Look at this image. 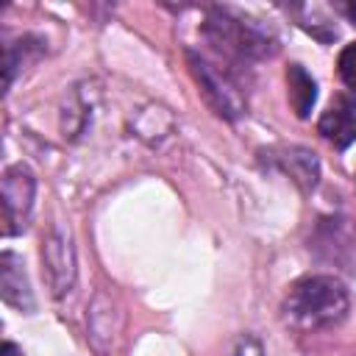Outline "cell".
Here are the masks:
<instances>
[{
  "mask_svg": "<svg viewBox=\"0 0 356 356\" xmlns=\"http://www.w3.org/2000/svg\"><path fill=\"white\" fill-rule=\"evenodd\" d=\"M350 295L337 275H303L298 278L281 303V317L295 331L334 328L348 317Z\"/></svg>",
  "mask_w": 356,
  "mask_h": 356,
  "instance_id": "6da1fadb",
  "label": "cell"
},
{
  "mask_svg": "<svg viewBox=\"0 0 356 356\" xmlns=\"http://www.w3.org/2000/svg\"><path fill=\"white\" fill-rule=\"evenodd\" d=\"M200 33L217 53L239 64L264 61L278 53V36L273 33V28L231 6L206 8Z\"/></svg>",
  "mask_w": 356,
  "mask_h": 356,
  "instance_id": "7a4b0ae2",
  "label": "cell"
},
{
  "mask_svg": "<svg viewBox=\"0 0 356 356\" xmlns=\"http://www.w3.org/2000/svg\"><path fill=\"white\" fill-rule=\"evenodd\" d=\"M186 67H189L203 100L211 106V111L217 117H222L228 122L245 117L248 100L228 70H220V64H214L211 58H206L197 50H186Z\"/></svg>",
  "mask_w": 356,
  "mask_h": 356,
  "instance_id": "3957f363",
  "label": "cell"
},
{
  "mask_svg": "<svg viewBox=\"0 0 356 356\" xmlns=\"http://www.w3.org/2000/svg\"><path fill=\"white\" fill-rule=\"evenodd\" d=\"M0 197H3V234L17 236L28 228L31 214H33V200H36V175L31 172L28 164H11L3 172L0 184Z\"/></svg>",
  "mask_w": 356,
  "mask_h": 356,
  "instance_id": "277c9868",
  "label": "cell"
},
{
  "mask_svg": "<svg viewBox=\"0 0 356 356\" xmlns=\"http://www.w3.org/2000/svg\"><path fill=\"white\" fill-rule=\"evenodd\" d=\"M42 273L53 298H64L67 292H72L78 278V261L67 231L50 228L47 236L42 239Z\"/></svg>",
  "mask_w": 356,
  "mask_h": 356,
  "instance_id": "5b68a950",
  "label": "cell"
},
{
  "mask_svg": "<svg viewBox=\"0 0 356 356\" xmlns=\"http://www.w3.org/2000/svg\"><path fill=\"white\" fill-rule=\"evenodd\" d=\"M261 156H267V164H273L278 172L289 175V181L300 192H312L320 184V161L309 147L281 145V147L261 150Z\"/></svg>",
  "mask_w": 356,
  "mask_h": 356,
  "instance_id": "8992f818",
  "label": "cell"
},
{
  "mask_svg": "<svg viewBox=\"0 0 356 356\" xmlns=\"http://www.w3.org/2000/svg\"><path fill=\"white\" fill-rule=\"evenodd\" d=\"M317 131L337 150L356 142V95H337L317 120Z\"/></svg>",
  "mask_w": 356,
  "mask_h": 356,
  "instance_id": "52a82bcc",
  "label": "cell"
},
{
  "mask_svg": "<svg viewBox=\"0 0 356 356\" xmlns=\"http://www.w3.org/2000/svg\"><path fill=\"white\" fill-rule=\"evenodd\" d=\"M0 295L3 303L22 312V314H33L36 312V298L25 273L22 259L14 250H3L0 253Z\"/></svg>",
  "mask_w": 356,
  "mask_h": 356,
  "instance_id": "ba28073f",
  "label": "cell"
},
{
  "mask_svg": "<svg viewBox=\"0 0 356 356\" xmlns=\"http://www.w3.org/2000/svg\"><path fill=\"white\" fill-rule=\"evenodd\" d=\"M286 89H289V103L295 117L306 120L317 103V81L303 64H289L286 67Z\"/></svg>",
  "mask_w": 356,
  "mask_h": 356,
  "instance_id": "9c48e42d",
  "label": "cell"
},
{
  "mask_svg": "<svg viewBox=\"0 0 356 356\" xmlns=\"http://www.w3.org/2000/svg\"><path fill=\"white\" fill-rule=\"evenodd\" d=\"M39 39L36 36H19L17 42H6V92L14 86L17 70L28 61V56L39 53Z\"/></svg>",
  "mask_w": 356,
  "mask_h": 356,
  "instance_id": "30bf717a",
  "label": "cell"
},
{
  "mask_svg": "<svg viewBox=\"0 0 356 356\" xmlns=\"http://www.w3.org/2000/svg\"><path fill=\"white\" fill-rule=\"evenodd\" d=\"M111 300L106 298V295H97L95 298V303H92V309H89V339H92V345H95V350H97V345H100V337L106 339V345H111Z\"/></svg>",
  "mask_w": 356,
  "mask_h": 356,
  "instance_id": "8fae6325",
  "label": "cell"
},
{
  "mask_svg": "<svg viewBox=\"0 0 356 356\" xmlns=\"http://www.w3.org/2000/svg\"><path fill=\"white\" fill-rule=\"evenodd\" d=\"M337 72H339V81L356 95V42L342 47V53L337 58Z\"/></svg>",
  "mask_w": 356,
  "mask_h": 356,
  "instance_id": "7c38bea8",
  "label": "cell"
},
{
  "mask_svg": "<svg viewBox=\"0 0 356 356\" xmlns=\"http://www.w3.org/2000/svg\"><path fill=\"white\" fill-rule=\"evenodd\" d=\"M231 356H264V348H261L259 337L245 334V337L236 342V348H234V353H231Z\"/></svg>",
  "mask_w": 356,
  "mask_h": 356,
  "instance_id": "4fadbf2b",
  "label": "cell"
},
{
  "mask_svg": "<svg viewBox=\"0 0 356 356\" xmlns=\"http://www.w3.org/2000/svg\"><path fill=\"white\" fill-rule=\"evenodd\" d=\"M0 356H25L14 342H3V348H0Z\"/></svg>",
  "mask_w": 356,
  "mask_h": 356,
  "instance_id": "5bb4252c",
  "label": "cell"
},
{
  "mask_svg": "<svg viewBox=\"0 0 356 356\" xmlns=\"http://www.w3.org/2000/svg\"><path fill=\"white\" fill-rule=\"evenodd\" d=\"M337 8H339L342 14H348V19H350V22H356V3H339Z\"/></svg>",
  "mask_w": 356,
  "mask_h": 356,
  "instance_id": "9a60e30c",
  "label": "cell"
}]
</instances>
